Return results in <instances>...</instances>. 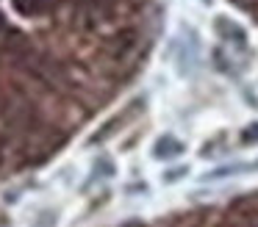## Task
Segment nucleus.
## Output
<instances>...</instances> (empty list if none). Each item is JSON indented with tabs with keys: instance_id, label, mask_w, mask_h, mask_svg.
Wrapping results in <instances>:
<instances>
[{
	"instance_id": "1",
	"label": "nucleus",
	"mask_w": 258,
	"mask_h": 227,
	"mask_svg": "<svg viewBox=\"0 0 258 227\" xmlns=\"http://www.w3.org/2000/svg\"><path fill=\"white\" fill-rule=\"evenodd\" d=\"M183 153V144L178 141V138H172V136H161L156 141V147H153V155H156L158 161H164V158H178V155Z\"/></svg>"
},
{
	"instance_id": "2",
	"label": "nucleus",
	"mask_w": 258,
	"mask_h": 227,
	"mask_svg": "<svg viewBox=\"0 0 258 227\" xmlns=\"http://www.w3.org/2000/svg\"><path fill=\"white\" fill-rule=\"evenodd\" d=\"M186 172H189L186 166H178V169H167V175H164V183H178L180 177L186 175Z\"/></svg>"
}]
</instances>
